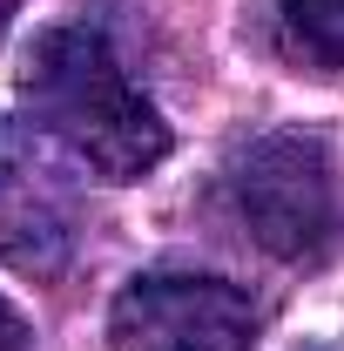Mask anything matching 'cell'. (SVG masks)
<instances>
[{
    "label": "cell",
    "instance_id": "6",
    "mask_svg": "<svg viewBox=\"0 0 344 351\" xmlns=\"http://www.w3.org/2000/svg\"><path fill=\"white\" fill-rule=\"evenodd\" d=\"M0 351H34V331H27V317L0 298Z\"/></svg>",
    "mask_w": 344,
    "mask_h": 351
},
{
    "label": "cell",
    "instance_id": "5",
    "mask_svg": "<svg viewBox=\"0 0 344 351\" xmlns=\"http://www.w3.org/2000/svg\"><path fill=\"white\" fill-rule=\"evenodd\" d=\"M277 34L317 75H344V0H270Z\"/></svg>",
    "mask_w": 344,
    "mask_h": 351
},
{
    "label": "cell",
    "instance_id": "3",
    "mask_svg": "<svg viewBox=\"0 0 344 351\" xmlns=\"http://www.w3.org/2000/svg\"><path fill=\"white\" fill-rule=\"evenodd\" d=\"M257 324V298L230 277L142 270L108 304V351H250Z\"/></svg>",
    "mask_w": 344,
    "mask_h": 351
},
{
    "label": "cell",
    "instance_id": "4",
    "mask_svg": "<svg viewBox=\"0 0 344 351\" xmlns=\"http://www.w3.org/2000/svg\"><path fill=\"white\" fill-rule=\"evenodd\" d=\"M82 237V169L34 122L0 115V263L61 270Z\"/></svg>",
    "mask_w": 344,
    "mask_h": 351
},
{
    "label": "cell",
    "instance_id": "7",
    "mask_svg": "<svg viewBox=\"0 0 344 351\" xmlns=\"http://www.w3.org/2000/svg\"><path fill=\"white\" fill-rule=\"evenodd\" d=\"M297 351H338V345H297Z\"/></svg>",
    "mask_w": 344,
    "mask_h": 351
},
{
    "label": "cell",
    "instance_id": "2",
    "mask_svg": "<svg viewBox=\"0 0 344 351\" xmlns=\"http://www.w3.org/2000/svg\"><path fill=\"white\" fill-rule=\"evenodd\" d=\"M223 203L277 263H324L344 243V162L317 129H263L230 149Z\"/></svg>",
    "mask_w": 344,
    "mask_h": 351
},
{
    "label": "cell",
    "instance_id": "1",
    "mask_svg": "<svg viewBox=\"0 0 344 351\" xmlns=\"http://www.w3.org/2000/svg\"><path fill=\"white\" fill-rule=\"evenodd\" d=\"M21 101H27V122L82 176H101V182H142L175 149L162 108L122 61L115 21L95 7L34 34L21 68Z\"/></svg>",
    "mask_w": 344,
    "mask_h": 351
}]
</instances>
